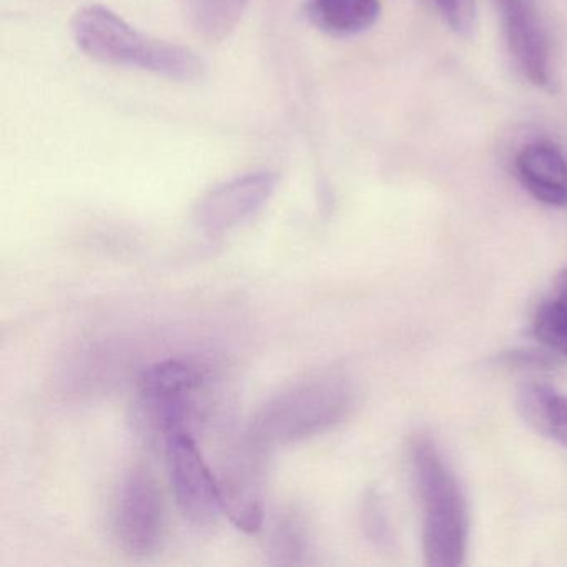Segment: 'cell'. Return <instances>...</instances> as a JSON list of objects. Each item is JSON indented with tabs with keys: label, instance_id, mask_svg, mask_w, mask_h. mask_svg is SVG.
I'll return each instance as SVG.
<instances>
[{
	"label": "cell",
	"instance_id": "cell-13",
	"mask_svg": "<svg viewBox=\"0 0 567 567\" xmlns=\"http://www.w3.org/2000/svg\"><path fill=\"white\" fill-rule=\"evenodd\" d=\"M271 556L278 564H301L310 549L307 524L300 514L288 513L271 534Z\"/></svg>",
	"mask_w": 567,
	"mask_h": 567
},
{
	"label": "cell",
	"instance_id": "cell-1",
	"mask_svg": "<svg viewBox=\"0 0 567 567\" xmlns=\"http://www.w3.org/2000/svg\"><path fill=\"white\" fill-rule=\"evenodd\" d=\"M71 29L78 48L101 64L137 69L178 82L198 81L207 69L190 49L148 38L102 6L81 9Z\"/></svg>",
	"mask_w": 567,
	"mask_h": 567
},
{
	"label": "cell",
	"instance_id": "cell-18",
	"mask_svg": "<svg viewBox=\"0 0 567 567\" xmlns=\"http://www.w3.org/2000/svg\"><path fill=\"white\" fill-rule=\"evenodd\" d=\"M501 361L506 367L520 368V370H550L559 364L556 353L536 350L509 351L501 357Z\"/></svg>",
	"mask_w": 567,
	"mask_h": 567
},
{
	"label": "cell",
	"instance_id": "cell-4",
	"mask_svg": "<svg viewBox=\"0 0 567 567\" xmlns=\"http://www.w3.org/2000/svg\"><path fill=\"white\" fill-rule=\"evenodd\" d=\"M168 476L178 509L188 523L208 527L221 514L217 477L198 450L190 430H178L164 440Z\"/></svg>",
	"mask_w": 567,
	"mask_h": 567
},
{
	"label": "cell",
	"instance_id": "cell-15",
	"mask_svg": "<svg viewBox=\"0 0 567 567\" xmlns=\"http://www.w3.org/2000/svg\"><path fill=\"white\" fill-rule=\"evenodd\" d=\"M188 4L200 31L214 38L234 25L245 0H188Z\"/></svg>",
	"mask_w": 567,
	"mask_h": 567
},
{
	"label": "cell",
	"instance_id": "cell-5",
	"mask_svg": "<svg viewBox=\"0 0 567 567\" xmlns=\"http://www.w3.org/2000/svg\"><path fill=\"white\" fill-rule=\"evenodd\" d=\"M164 527V504L154 477L145 470L131 471L118 487L112 513L115 540L128 556H151L161 547Z\"/></svg>",
	"mask_w": 567,
	"mask_h": 567
},
{
	"label": "cell",
	"instance_id": "cell-17",
	"mask_svg": "<svg viewBox=\"0 0 567 567\" xmlns=\"http://www.w3.org/2000/svg\"><path fill=\"white\" fill-rule=\"evenodd\" d=\"M361 519H363V529L378 546H386L391 543V526L388 519L386 509L383 501L377 491H368L361 507Z\"/></svg>",
	"mask_w": 567,
	"mask_h": 567
},
{
	"label": "cell",
	"instance_id": "cell-12",
	"mask_svg": "<svg viewBox=\"0 0 567 567\" xmlns=\"http://www.w3.org/2000/svg\"><path fill=\"white\" fill-rule=\"evenodd\" d=\"M517 410L536 433L567 447V394L530 381L517 393Z\"/></svg>",
	"mask_w": 567,
	"mask_h": 567
},
{
	"label": "cell",
	"instance_id": "cell-10",
	"mask_svg": "<svg viewBox=\"0 0 567 567\" xmlns=\"http://www.w3.org/2000/svg\"><path fill=\"white\" fill-rule=\"evenodd\" d=\"M520 185L547 207H567V157L550 141L524 145L514 158Z\"/></svg>",
	"mask_w": 567,
	"mask_h": 567
},
{
	"label": "cell",
	"instance_id": "cell-14",
	"mask_svg": "<svg viewBox=\"0 0 567 567\" xmlns=\"http://www.w3.org/2000/svg\"><path fill=\"white\" fill-rule=\"evenodd\" d=\"M534 334L553 351L567 358V303L554 297L537 308L534 317Z\"/></svg>",
	"mask_w": 567,
	"mask_h": 567
},
{
	"label": "cell",
	"instance_id": "cell-11",
	"mask_svg": "<svg viewBox=\"0 0 567 567\" xmlns=\"http://www.w3.org/2000/svg\"><path fill=\"white\" fill-rule=\"evenodd\" d=\"M381 0H308L305 14L318 31L353 38L377 24Z\"/></svg>",
	"mask_w": 567,
	"mask_h": 567
},
{
	"label": "cell",
	"instance_id": "cell-16",
	"mask_svg": "<svg viewBox=\"0 0 567 567\" xmlns=\"http://www.w3.org/2000/svg\"><path fill=\"white\" fill-rule=\"evenodd\" d=\"M444 24L460 38H470L476 28V0H427Z\"/></svg>",
	"mask_w": 567,
	"mask_h": 567
},
{
	"label": "cell",
	"instance_id": "cell-7",
	"mask_svg": "<svg viewBox=\"0 0 567 567\" xmlns=\"http://www.w3.org/2000/svg\"><path fill=\"white\" fill-rule=\"evenodd\" d=\"M511 58L520 74L540 91L553 92V49L537 0H494Z\"/></svg>",
	"mask_w": 567,
	"mask_h": 567
},
{
	"label": "cell",
	"instance_id": "cell-6",
	"mask_svg": "<svg viewBox=\"0 0 567 567\" xmlns=\"http://www.w3.org/2000/svg\"><path fill=\"white\" fill-rule=\"evenodd\" d=\"M202 377L192 364L167 360L152 364L138 380V408L145 423L162 440L178 430H188L192 396L200 386Z\"/></svg>",
	"mask_w": 567,
	"mask_h": 567
},
{
	"label": "cell",
	"instance_id": "cell-3",
	"mask_svg": "<svg viewBox=\"0 0 567 567\" xmlns=\"http://www.w3.org/2000/svg\"><path fill=\"white\" fill-rule=\"evenodd\" d=\"M411 463L423 506V556L433 567L464 563L470 516L463 489L430 437L411 444Z\"/></svg>",
	"mask_w": 567,
	"mask_h": 567
},
{
	"label": "cell",
	"instance_id": "cell-8",
	"mask_svg": "<svg viewBox=\"0 0 567 567\" xmlns=\"http://www.w3.org/2000/svg\"><path fill=\"white\" fill-rule=\"evenodd\" d=\"M267 451L251 441L245 440V446L227 464L221 466L217 477L218 497L221 514L244 530L257 533L264 526V454Z\"/></svg>",
	"mask_w": 567,
	"mask_h": 567
},
{
	"label": "cell",
	"instance_id": "cell-9",
	"mask_svg": "<svg viewBox=\"0 0 567 567\" xmlns=\"http://www.w3.org/2000/svg\"><path fill=\"white\" fill-rule=\"evenodd\" d=\"M277 174L271 172H254L231 178L198 202L195 224L205 234H225L261 210L277 190Z\"/></svg>",
	"mask_w": 567,
	"mask_h": 567
},
{
	"label": "cell",
	"instance_id": "cell-2",
	"mask_svg": "<svg viewBox=\"0 0 567 567\" xmlns=\"http://www.w3.org/2000/svg\"><path fill=\"white\" fill-rule=\"evenodd\" d=\"M353 404V388L340 373H320L275 394L255 414L247 440L261 450L310 440L340 424Z\"/></svg>",
	"mask_w": 567,
	"mask_h": 567
}]
</instances>
